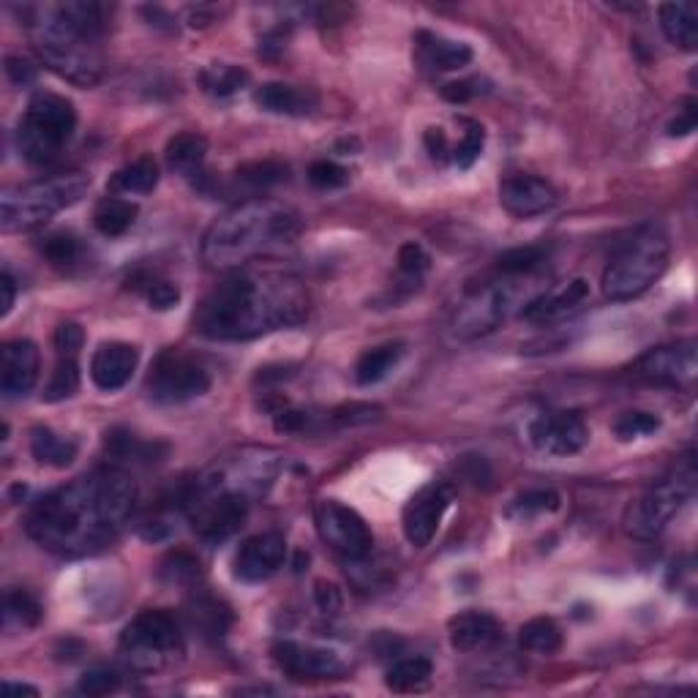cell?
Segmentation results:
<instances>
[{
    "mask_svg": "<svg viewBox=\"0 0 698 698\" xmlns=\"http://www.w3.org/2000/svg\"><path fill=\"white\" fill-rule=\"evenodd\" d=\"M137 499V483L123 466H101L34 502L25 533L50 554L90 557L115 544L132 524Z\"/></svg>",
    "mask_w": 698,
    "mask_h": 698,
    "instance_id": "1",
    "label": "cell"
},
{
    "mask_svg": "<svg viewBox=\"0 0 698 698\" xmlns=\"http://www.w3.org/2000/svg\"><path fill=\"white\" fill-rule=\"evenodd\" d=\"M311 295L303 278L284 267H240L205 295L195 327L213 341H249L309 316Z\"/></svg>",
    "mask_w": 698,
    "mask_h": 698,
    "instance_id": "2",
    "label": "cell"
},
{
    "mask_svg": "<svg viewBox=\"0 0 698 698\" xmlns=\"http://www.w3.org/2000/svg\"><path fill=\"white\" fill-rule=\"evenodd\" d=\"M303 219L287 202L251 197L238 202L208 227L202 260L211 271L233 273L260 260L284 254L298 244Z\"/></svg>",
    "mask_w": 698,
    "mask_h": 698,
    "instance_id": "3",
    "label": "cell"
},
{
    "mask_svg": "<svg viewBox=\"0 0 698 698\" xmlns=\"http://www.w3.org/2000/svg\"><path fill=\"white\" fill-rule=\"evenodd\" d=\"M107 7L72 0L55 7H34L25 12L36 55L50 72L79 88H90L104 74L99 41L107 34Z\"/></svg>",
    "mask_w": 698,
    "mask_h": 698,
    "instance_id": "4",
    "label": "cell"
},
{
    "mask_svg": "<svg viewBox=\"0 0 698 698\" xmlns=\"http://www.w3.org/2000/svg\"><path fill=\"white\" fill-rule=\"evenodd\" d=\"M88 189L90 175L85 172H61L52 178L7 189L0 197V227L3 233H34L52 216L77 205Z\"/></svg>",
    "mask_w": 698,
    "mask_h": 698,
    "instance_id": "5",
    "label": "cell"
},
{
    "mask_svg": "<svg viewBox=\"0 0 698 698\" xmlns=\"http://www.w3.org/2000/svg\"><path fill=\"white\" fill-rule=\"evenodd\" d=\"M669 257L671 240L663 227L647 224V227L636 229L606 265L603 278H600L603 295L614 303L638 298L663 276L669 267Z\"/></svg>",
    "mask_w": 698,
    "mask_h": 698,
    "instance_id": "6",
    "label": "cell"
},
{
    "mask_svg": "<svg viewBox=\"0 0 698 698\" xmlns=\"http://www.w3.org/2000/svg\"><path fill=\"white\" fill-rule=\"evenodd\" d=\"M693 491H696V461H693V453H687L669 475L655 481L641 497L627 504L622 527L636 540L658 538L669 527L671 519L690 502Z\"/></svg>",
    "mask_w": 698,
    "mask_h": 698,
    "instance_id": "7",
    "label": "cell"
},
{
    "mask_svg": "<svg viewBox=\"0 0 698 698\" xmlns=\"http://www.w3.org/2000/svg\"><path fill=\"white\" fill-rule=\"evenodd\" d=\"M74 128H77V110L72 101L61 94L41 90L30 99L28 110L20 121V153L30 164H52L74 137Z\"/></svg>",
    "mask_w": 698,
    "mask_h": 698,
    "instance_id": "8",
    "label": "cell"
},
{
    "mask_svg": "<svg viewBox=\"0 0 698 698\" xmlns=\"http://www.w3.org/2000/svg\"><path fill=\"white\" fill-rule=\"evenodd\" d=\"M186 652L184 627L166 609L139 611L121 633V655L134 671H161Z\"/></svg>",
    "mask_w": 698,
    "mask_h": 698,
    "instance_id": "9",
    "label": "cell"
},
{
    "mask_svg": "<svg viewBox=\"0 0 698 698\" xmlns=\"http://www.w3.org/2000/svg\"><path fill=\"white\" fill-rule=\"evenodd\" d=\"M278 470H282V456L273 448H238L213 461L202 475L195 477V483L211 491L244 497L254 504L271 491Z\"/></svg>",
    "mask_w": 698,
    "mask_h": 698,
    "instance_id": "10",
    "label": "cell"
},
{
    "mask_svg": "<svg viewBox=\"0 0 698 698\" xmlns=\"http://www.w3.org/2000/svg\"><path fill=\"white\" fill-rule=\"evenodd\" d=\"M211 390V372L178 349H166L155 358L148 374V396L159 404H184Z\"/></svg>",
    "mask_w": 698,
    "mask_h": 698,
    "instance_id": "11",
    "label": "cell"
},
{
    "mask_svg": "<svg viewBox=\"0 0 698 698\" xmlns=\"http://www.w3.org/2000/svg\"><path fill=\"white\" fill-rule=\"evenodd\" d=\"M504 278V276H502ZM483 282L466 289L453 311L450 327L459 338H481L497 331L513 311V287L508 282Z\"/></svg>",
    "mask_w": 698,
    "mask_h": 698,
    "instance_id": "12",
    "label": "cell"
},
{
    "mask_svg": "<svg viewBox=\"0 0 698 698\" xmlns=\"http://www.w3.org/2000/svg\"><path fill=\"white\" fill-rule=\"evenodd\" d=\"M314 524L322 544L331 546L347 562L366 560L374 549V535L361 513L336 499H322L314 508Z\"/></svg>",
    "mask_w": 698,
    "mask_h": 698,
    "instance_id": "13",
    "label": "cell"
},
{
    "mask_svg": "<svg viewBox=\"0 0 698 698\" xmlns=\"http://www.w3.org/2000/svg\"><path fill=\"white\" fill-rule=\"evenodd\" d=\"M453 486L437 481L412 494L410 502L404 504V513H401V529H404V538L410 540V546L423 549V546L432 544L450 502H453Z\"/></svg>",
    "mask_w": 698,
    "mask_h": 698,
    "instance_id": "14",
    "label": "cell"
},
{
    "mask_svg": "<svg viewBox=\"0 0 698 698\" xmlns=\"http://www.w3.org/2000/svg\"><path fill=\"white\" fill-rule=\"evenodd\" d=\"M633 374L660 385H690L698 374V349L693 338L644 352L633 363Z\"/></svg>",
    "mask_w": 698,
    "mask_h": 698,
    "instance_id": "15",
    "label": "cell"
},
{
    "mask_svg": "<svg viewBox=\"0 0 698 698\" xmlns=\"http://www.w3.org/2000/svg\"><path fill=\"white\" fill-rule=\"evenodd\" d=\"M529 443L546 456H576L589 443V426L578 412H546L529 423Z\"/></svg>",
    "mask_w": 698,
    "mask_h": 698,
    "instance_id": "16",
    "label": "cell"
},
{
    "mask_svg": "<svg viewBox=\"0 0 698 698\" xmlns=\"http://www.w3.org/2000/svg\"><path fill=\"white\" fill-rule=\"evenodd\" d=\"M273 660L289 680H336L344 674V660L333 649L314 647L300 641H278L273 647Z\"/></svg>",
    "mask_w": 698,
    "mask_h": 698,
    "instance_id": "17",
    "label": "cell"
},
{
    "mask_svg": "<svg viewBox=\"0 0 698 698\" xmlns=\"http://www.w3.org/2000/svg\"><path fill=\"white\" fill-rule=\"evenodd\" d=\"M284 562H287V540H284V535L260 533L240 544L233 562V573L238 582L260 584L276 576L284 568Z\"/></svg>",
    "mask_w": 698,
    "mask_h": 698,
    "instance_id": "18",
    "label": "cell"
},
{
    "mask_svg": "<svg viewBox=\"0 0 698 698\" xmlns=\"http://www.w3.org/2000/svg\"><path fill=\"white\" fill-rule=\"evenodd\" d=\"M499 202L515 219H535L557 205V189L546 178L515 172L499 186Z\"/></svg>",
    "mask_w": 698,
    "mask_h": 698,
    "instance_id": "19",
    "label": "cell"
},
{
    "mask_svg": "<svg viewBox=\"0 0 698 698\" xmlns=\"http://www.w3.org/2000/svg\"><path fill=\"white\" fill-rule=\"evenodd\" d=\"M0 390L7 399H25L39 383V347L30 338H12L3 344Z\"/></svg>",
    "mask_w": 698,
    "mask_h": 698,
    "instance_id": "20",
    "label": "cell"
},
{
    "mask_svg": "<svg viewBox=\"0 0 698 698\" xmlns=\"http://www.w3.org/2000/svg\"><path fill=\"white\" fill-rule=\"evenodd\" d=\"M589 298V284L584 278H573V282L562 284L557 289H546V292L535 295L524 303L521 316L533 325H551V322H562L568 316L576 314Z\"/></svg>",
    "mask_w": 698,
    "mask_h": 698,
    "instance_id": "21",
    "label": "cell"
},
{
    "mask_svg": "<svg viewBox=\"0 0 698 698\" xmlns=\"http://www.w3.org/2000/svg\"><path fill=\"white\" fill-rule=\"evenodd\" d=\"M139 366V349L126 341H107L90 358V379L99 390H121Z\"/></svg>",
    "mask_w": 698,
    "mask_h": 698,
    "instance_id": "22",
    "label": "cell"
},
{
    "mask_svg": "<svg viewBox=\"0 0 698 698\" xmlns=\"http://www.w3.org/2000/svg\"><path fill=\"white\" fill-rule=\"evenodd\" d=\"M450 647L456 652H486L494 644L502 641V625L488 611H461L448 622Z\"/></svg>",
    "mask_w": 698,
    "mask_h": 698,
    "instance_id": "23",
    "label": "cell"
},
{
    "mask_svg": "<svg viewBox=\"0 0 698 698\" xmlns=\"http://www.w3.org/2000/svg\"><path fill=\"white\" fill-rule=\"evenodd\" d=\"M417 61L432 72H456V68L466 66L472 61V47L464 41L445 39V36L428 34V30H417L415 36Z\"/></svg>",
    "mask_w": 698,
    "mask_h": 698,
    "instance_id": "24",
    "label": "cell"
},
{
    "mask_svg": "<svg viewBox=\"0 0 698 698\" xmlns=\"http://www.w3.org/2000/svg\"><path fill=\"white\" fill-rule=\"evenodd\" d=\"M254 101L260 110L273 115H309L316 107V94L287 83H265L257 88Z\"/></svg>",
    "mask_w": 698,
    "mask_h": 698,
    "instance_id": "25",
    "label": "cell"
},
{
    "mask_svg": "<svg viewBox=\"0 0 698 698\" xmlns=\"http://www.w3.org/2000/svg\"><path fill=\"white\" fill-rule=\"evenodd\" d=\"M164 155H166V166H170L175 175L197 180L202 175V166H205L208 139L197 132L175 134V137L166 142Z\"/></svg>",
    "mask_w": 698,
    "mask_h": 698,
    "instance_id": "26",
    "label": "cell"
},
{
    "mask_svg": "<svg viewBox=\"0 0 698 698\" xmlns=\"http://www.w3.org/2000/svg\"><path fill=\"white\" fill-rule=\"evenodd\" d=\"M660 28L665 39L685 52H696L698 47V9L693 3H663L658 9Z\"/></svg>",
    "mask_w": 698,
    "mask_h": 698,
    "instance_id": "27",
    "label": "cell"
},
{
    "mask_svg": "<svg viewBox=\"0 0 698 698\" xmlns=\"http://www.w3.org/2000/svg\"><path fill=\"white\" fill-rule=\"evenodd\" d=\"M107 453L112 461H134V464H155L166 456L164 443H145L137 434L126 432V428H112L107 432Z\"/></svg>",
    "mask_w": 698,
    "mask_h": 698,
    "instance_id": "28",
    "label": "cell"
},
{
    "mask_svg": "<svg viewBox=\"0 0 698 698\" xmlns=\"http://www.w3.org/2000/svg\"><path fill=\"white\" fill-rule=\"evenodd\" d=\"M404 358V344L390 341L379 344V347L366 349L356 363V383L369 388V385H377L399 366V361Z\"/></svg>",
    "mask_w": 698,
    "mask_h": 698,
    "instance_id": "29",
    "label": "cell"
},
{
    "mask_svg": "<svg viewBox=\"0 0 698 698\" xmlns=\"http://www.w3.org/2000/svg\"><path fill=\"white\" fill-rule=\"evenodd\" d=\"M186 616H189L191 627L205 638H222L233 625V611L211 595H197L186 609Z\"/></svg>",
    "mask_w": 698,
    "mask_h": 698,
    "instance_id": "30",
    "label": "cell"
},
{
    "mask_svg": "<svg viewBox=\"0 0 698 698\" xmlns=\"http://www.w3.org/2000/svg\"><path fill=\"white\" fill-rule=\"evenodd\" d=\"M30 453H34V459L39 464L68 466L77 459V443L61 437V434H55L47 426H36L30 432Z\"/></svg>",
    "mask_w": 698,
    "mask_h": 698,
    "instance_id": "31",
    "label": "cell"
},
{
    "mask_svg": "<svg viewBox=\"0 0 698 698\" xmlns=\"http://www.w3.org/2000/svg\"><path fill=\"white\" fill-rule=\"evenodd\" d=\"M137 205L123 197H104L94 211V224L107 238H121L137 222Z\"/></svg>",
    "mask_w": 698,
    "mask_h": 698,
    "instance_id": "32",
    "label": "cell"
},
{
    "mask_svg": "<svg viewBox=\"0 0 698 698\" xmlns=\"http://www.w3.org/2000/svg\"><path fill=\"white\" fill-rule=\"evenodd\" d=\"M155 186H159V164L150 155L121 166L110 180V189L121 191V195H150Z\"/></svg>",
    "mask_w": 698,
    "mask_h": 698,
    "instance_id": "33",
    "label": "cell"
},
{
    "mask_svg": "<svg viewBox=\"0 0 698 698\" xmlns=\"http://www.w3.org/2000/svg\"><path fill=\"white\" fill-rule=\"evenodd\" d=\"M560 494L554 488H529V491H521L519 497L510 499V504L504 508V515L515 524H527V521L540 519V515H549L554 510H560Z\"/></svg>",
    "mask_w": 698,
    "mask_h": 698,
    "instance_id": "34",
    "label": "cell"
},
{
    "mask_svg": "<svg viewBox=\"0 0 698 698\" xmlns=\"http://www.w3.org/2000/svg\"><path fill=\"white\" fill-rule=\"evenodd\" d=\"M432 660L423 658V655H412V658H401L390 665L388 676H385V685L394 693H415L423 690V687L432 682Z\"/></svg>",
    "mask_w": 698,
    "mask_h": 698,
    "instance_id": "35",
    "label": "cell"
},
{
    "mask_svg": "<svg viewBox=\"0 0 698 698\" xmlns=\"http://www.w3.org/2000/svg\"><path fill=\"white\" fill-rule=\"evenodd\" d=\"M519 644L533 655H554L562 649V631L551 616H535L521 625Z\"/></svg>",
    "mask_w": 698,
    "mask_h": 698,
    "instance_id": "36",
    "label": "cell"
},
{
    "mask_svg": "<svg viewBox=\"0 0 698 698\" xmlns=\"http://www.w3.org/2000/svg\"><path fill=\"white\" fill-rule=\"evenodd\" d=\"M287 175H289V166L284 164V161L262 159V161H249V164L240 166V170L235 172V180H238V186H244L246 191L257 195V191H265L271 189V186L284 184Z\"/></svg>",
    "mask_w": 698,
    "mask_h": 698,
    "instance_id": "37",
    "label": "cell"
},
{
    "mask_svg": "<svg viewBox=\"0 0 698 698\" xmlns=\"http://www.w3.org/2000/svg\"><path fill=\"white\" fill-rule=\"evenodd\" d=\"M546 260H549V251L544 246H519V249H510L499 257L497 271L499 276L508 278H529L546 265Z\"/></svg>",
    "mask_w": 698,
    "mask_h": 698,
    "instance_id": "38",
    "label": "cell"
},
{
    "mask_svg": "<svg viewBox=\"0 0 698 698\" xmlns=\"http://www.w3.org/2000/svg\"><path fill=\"white\" fill-rule=\"evenodd\" d=\"M246 83H249V72H244L240 66H233V63H213V66H205L200 72L202 90L211 96H219V99L238 94Z\"/></svg>",
    "mask_w": 698,
    "mask_h": 698,
    "instance_id": "39",
    "label": "cell"
},
{
    "mask_svg": "<svg viewBox=\"0 0 698 698\" xmlns=\"http://www.w3.org/2000/svg\"><path fill=\"white\" fill-rule=\"evenodd\" d=\"M45 616V609H41L39 598L28 589H9L7 603H3V620H7V627L17 625L23 631H30L36 627Z\"/></svg>",
    "mask_w": 698,
    "mask_h": 698,
    "instance_id": "40",
    "label": "cell"
},
{
    "mask_svg": "<svg viewBox=\"0 0 698 698\" xmlns=\"http://www.w3.org/2000/svg\"><path fill=\"white\" fill-rule=\"evenodd\" d=\"M41 254L50 260V265L61 267V271H72L83 262L85 246L74 233H52L41 240Z\"/></svg>",
    "mask_w": 698,
    "mask_h": 698,
    "instance_id": "41",
    "label": "cell"
},
{
    "mask_svg": "<svg viewBox=\"0 0 698 698\" xmlns=\"http://www.w3.org/2000/svg\"><path fill=\"white\" fill-rule=\"evenodd\" d=\"M459 139L453 142V155H450V164H456L459 170H470L483 153V142H486V132L477 121H470V117H459Z\"/></svg>",
    "mask_w": 698,
    "mask_h": 698,
    "instance_id": "42",
    "label": "cell"
},
{
    "mask_svg": "<svg viewBox=\"0 0 698 698\" xmlns=\"http://www.w3.org/2000/svg\"><path fill=\"white\" fill-rule=\"evenodd\" d=\"M428 265H432V260H428L421 244H404L399 249V257H396V273H399L396 287H407V292H415Z\"/></svg>",
    "mask_w": 698,
    "mask_h": 698,
    "instance_id": "43",
    "label": "cell"
},
{
    "mask_svg": "<svg viewBox=\"0 0 698 698\" xmlns=\"http://www.w3.org/2000/svg\"><path fill=\"white\" fill-rule=\"evenodd\" d=\"M79 356H58L55 372H52L50 383L45 388V401L55 404V401L72 399L79 388Z\"/></svg>",
    "mask_w": 698,
    "mask_h": 698,
    "instance_id": "44",
    "label": "cell"
},
{
    "mask_svg": "<svg viewBox=\"0 0 698 698\" xmlns=\"http://www.w3.org/2000/svg\"><path fill=\"white\" fill-rule=\"evenodd\" d=\"M128 284H132V289H137V292L148 300L150 309H155V311L172 309V306H178V300H180V289L175 287L172 282H164V278L134 276Z\"/></svg>",
    "mask_w": 698,
    "mask_h": 698,
    "instance_id": "45",
    "label": "cell"
},
{
    "mask_svg": "<svg viewBox=\"0 0 698 698\" xmlns=\"http://www.w3.org/2000/svg\"><path fill=\"white\" fill-rule=\"evenodd\" d=\"M660 432V417L655 412H625V415L616 417L614 423V437L620 443H633V439L649 437V434Z\"/></svg>",
    "mask_w": 698,
    "mask_h": 698,
    "instance_id": "46",
    "label": "cell"
},
{
    "mask_svg": "<svg viewBox=\"0 0 698 698\" xmlns=\"http://www.w3.org/2000/svg\"><path fill=\"white\" fill-rule=\"evenodd\" d=\"M161 578L170 584H195L200 578V562L195 557L178 551V554L166 557L161 562Z\"/></svg>",
    "mask_w": 698,
    "mask_h": 698,
    "instance_id": "47",
    "label": "cell"
},
{
    "mask_svg": "<svg viewBox=\"0 0 698 698\" xmlns=\"http://www.w3.org/2000/svg\"><path fill=\"white\" fill-rule=\"evenodd\" d=\"M309 180L311 186H316V189L327 191V189H338V186H344L349 180V172L344 170V166H338L336 161H314V164L309 166Z\"/></svg>",
    "mask_w": 698,
    "mask_h": 698,
    "instance_id": "48",
    "label": "cell"
},
{
    "mask_svg": "<svg viewBox=\"0 0 698 698\" xmlns=\"http://www.w3.org/2000/svg\"><path fill=\"white\" fill-rule=\"evenodd\" d=\"M121 687V676L110 669H90L79 680V693L85 696H110Z\"/></svg>",
    "mask_w": 698,
    "mask_h": 698,
    "instance_id": "49",
    "label": "cell"
},
{
    "mask_svg": "<svg viewBox=\"0 0 698 698\" xmlns=\"http://www.w3.org/2000/svg\"><path fill=\"white\" fill-rule=\"evenodd\" d=\"M377 417H379V407L347 404L333 410L331 415H327V421H331L333 426H361V423H372L377 421Z\"/></svg>",
    "mask_w": 698,
    "mask_h": 698,
    "instance_id": "50",
    "label": "cell"
},
{
    "mask_svg": "<svg viewBox=\"0 0 698 698\" xmlns=\"http://www.w3.org/2000/svg\"><path fill=\"white\" fill-rule=\"evenodd\" d=\"M85 333L77 322H61L55 327V336H52V347H55L58 356H79L83 349Z\"/></svg>",
    "mask_w": 698,
    "mask_h": 698,
    "instance_id": "51",
    "label": "cell"
},
{
    "mask_svg": "<svg viewBox=\"0 0 698 698\" xmlns=\"http://www.w3.org/2000/svg\"><path fill=\"white\" fill-rule=\"evenodd\" d=\"M423 142H426V150L428 155H432V161H437V164H450V155H453V142H450V137L445 134V128H426V134H423Z\"/></svg>",
    "mask_w": 698,
    "mask_h": 698,
    "instance_id": "52",
    "label": "cell"
},
{
    "mask_svg": "<svg viewBox=\"0 0 698 698\" xmlns=\"http://www.w3.org/2000/svg\"><path fill=\"white\" fill-rule=\"evenodd\" d=\"M665 132H669V137H687V134L696 132V101L687 99L676 110V117L665 126Z\"/></svg>",
    "mask_w": 698,
    "mask_h": 698,
    "instance_id": "53",
    "label": "cell"
},
{
    "mask_svg": "<svg viewBox=\"0 0 698 698\" xmlns=\"http://www.w3.org/2000/svg\"><path fill=\"white\" fill-rule=\"evenodd\" d=\"M483 94V83L481 79H459V83H448L443 88V96L453 104H464V101L475 99V96Z\"/></svg>",
    "mask_w": 698,
    "mask_h": 698,
    "instance_id": "54",
    "label": "cell"
},
{
    "mask_svg": "<svg viewBox=\"0 0 698 698\" xmlns=\"http://www.w3.org/2000/svg\"><path fill=\"white\" fill-rule=\"evenodd\" d=\"M7 74H9V79H12L14 85L25 88V85L36 83V74H39V68H36L34 63L28 61V58L9 55L7 58Z\"/></svg>",
    "mask_w": 698,
    "mask_h": 698,
    "instance_id": "55",
    "label": "cell"
},
{
    "mask_svg": "<svg viewBox=\"0 0 698 698\" xmlns=\"http://www.w3.org/2000/svg\"><path fill=\"white\" fill-rule=\"evenodd\" d=\"M314 598H316V606H320V611H325V614H338L344 606L341 589L331 582H316Z\"/></svg>",
    "mask_w": 698,
    "mask_h": 698,
    "instance_id": "56",
    "label": "cell"
},
{
    "mask_svg": "<svg viewBox=\"0 0 698 698\" xmlns=\"http://www.w3.org/2000/svg\"><path fill=\"white\" fill-rule=\"evenodd\" d=\"M0 289H3V300H0V316H9V311L14 309V298H17V284H14L12 273L3 271L0 276Z\"/></svg>",
    "mask_w": 698,
    "mask_h": 698,
    "instance_id": "57",
    "label": "cell"
},
{
    "mask_svg": "<svg viewBox=\"0 0 698 698\" xmlns=\"http://www.w3.org/2000/svg\"><path fill=\"white\" fill-rule=\"evenodd\" d=\"M3 693H7V696H39L36 687L20 685V682H7V685H3Z\"/></svg>",
    "mask_w": 698,
    "mask_h": 698,
    "instance_id": "58",
    "label": "cell"
}]
</instances>
